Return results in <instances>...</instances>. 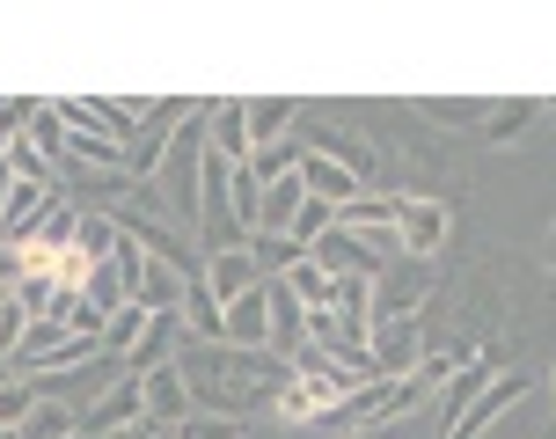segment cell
<instances>
[{
	"label": "cell",
	"instance_id": "1",
	"mask_svg": "<svg viewBox=\"0 0 556 439\" xmlns=\"http://www.w3.org/2000/svg\"><path fill=\"white\" fill-rule=\"evenodd\" d=\"M176 374L191 388V411H220V417H264L278 411V388L293 381V366L278 352H242V344H184Z\"/></svg>",
	"mask_w": 556,
	"mask_h": 439
},
{
	"label": "cell",
	"instance_id": "2",
	"mask_svg": "<svg viewBox=\"0 0 556 439\" xmlns=\"http://www.w3.org/2000/svg\"><path fill=\"white\" fill-rule=\"evenodd\" d=\"M359 388H374V374H359V366H337L330 352H315V344H301L293 352V381L278 388V411L286 425H330Z\"/></svg>",
	"mask_w": 556,
	"mask_h": 439
},
{
	"label": "cell",
	"instance_id": "3",
	"mask_svg": "<svg viewBox=\"0 0 556 439\" xmlns=\"http://www.w3.org/2000/svg\"><path fill=\"white\" fill-rule=\"evenodd\" d=\"M440 293V272H432V256H395L389 272L374 278V301H366V323L389 329V323H410L425 315V301Z\"/></svg>",
	"mask_w": 556,
	"mask_h": 439
},
{
	"label": "cell",
	"instance_id": "4",
	"mask_svg": "<svg viewBox=\"0 0 556 439\" xmlns=\"http://www.w3.org/2000/svg\"><path fill=\"white\" fill-rule=\"evenodd\" d=\"M205 103H184V96H162V103H147V117H139V133L125 139V176L132 184H154V168H162L168 139L184 133V117H198Z\"/></svg>",
	"mask_w": 556,
	"mask_h": 439
},
{
	"label": "cell",
	"instance_id": "5",
	"mask_svg": "<svg viewBox=\"0 0 556 439\" xmlns=\"http://www.w3.org/2000/svg\"><path fill=\"white\" fill-rule=\"evenodd\" d=\"M389 213H395V242H403V256H440L446 235H454V205H440V198L389 191Z\"/></svg>",
	"mask_w": 556,
	"mask_h": 439
},
{
	"label": "cell",
	"instance_id": "6",
	"mask_svg": "<svg viewBox=\"0 0 556 439\" xmlns=\"http://www.w3.org/2000/svg\"><path fill=\"white\" fill-rule=\"evenodd\" d=\"M403 162H410V191L417 198H440L446 205V191H462V168H454V154H446L440 139L425 133V125H403Z\"/></svg>",
	"mask_w": 556,
	"mask_h": 439
},
{
	"label": "cell",
	"instance_id": "7",
	"mask_svg": "<svg viewBox=\"0 0 556 439\" xmlns=\"http://www.w3.org/2000/svg\"><path fill=\"white\" fill-rule=\"evenodd\" d=\"M528 396H534V374H491V388H483V396H476V403H469L462 417H454V425H446L440 439H483L505 411H520Z\"/></svg>",
	"mask_w": 556,
	"mask_h": 439
},
{
	"label": "cell",
	"instance_id": "8",
	"mask_svg": "<svg viewBox=\"0 0 556 439\" xmlns=\"http://www.w3.org/2000/svg\"><path fill=\"white\" fill-rule=\"evenodd\" d=\"M307 154H323V162H337L344 168V176H352V184H381V147H374V139L359 133V125H330V133H307L301 139Z\"/></svg>",
	"mask_w": 556,
	"mask_h": 439
},
{
	"label": "cell",
	"instance_id": "9",
	"mask_svg": "<svg viewBox=\"0 0 556 439\" xmlns=\"http://www.w3.org/2000/svg\"><path fill=\"white\" fill-rule=\"evenodd\" d=\"M220 344H242V352H271V278H256L250 293L227 308Z\"/></svg>",
	"mask_w": 556,
	"mask_h": 439
},
{
	"label": "cell",
	"instance_id": "10",
	"mask_svg": "<svg viewBox=\"0 0 556 439\" xmlns=\"http://www.w3.org/2000/svg\"><path fill=\"white\" fill-rule=\"evenodd\" d=\"M366 359H374V381H395V374H410L417 359H425V315H410V323H389V329H374Z\"/></svg>",
	"mask_w": 556,
	"mask_h": 439
},
{
	"label": "cell",
	"instance_id": "11",
	"mask_svg": "<svg viewBox=\"0 0 556 439\" xmlns=\"http://www.w3.org/2000/svg\"><path fill=\"white\" fill-rule=\"evenodd\" d=\"M139 396H147V425H162V432H176V425L191 417V388L176 374V359L154 366V374H139Z\"/></svg>",
	"mask_w": 556,
	"mask_h": 439
},
{
	"label": "cell",
	"instance_id": "12",
	"mask_svg": "<svg viewBox=\"0 0 556 439\" xmlns=\"http://www.w3.org/2000/svg\"><path fill=\"white\" fill-rule=\"evenodd\" d=\"M139 417H147V396H139V381L132 374H125V381L111 388V396H96V403H88L81 411V432H125V425H139Z\"/></svg>",
	"mask_w": 556,
	"mask_h": 439
},
{
	"label": "cell",
	"instance_id": "13",
	"mask_svg": "<svg viewBox=\"0 0 556 439\" xmlns=\"http://www.w3.org/2000/svg\"><path fill=\"white\" fill-rule=\"evenodd\" d=\"M74 235H81V205H74V198H52L15 242H23V249H74Z\"/></svg>",
	"mask_w": 556,
	"mask_h": 439
},
{
	"label": "cell",
	"instance_id": "14",
	"mask_svg": "<svg viewBox=\"0 0 556 439\" xmlns=\"http://www.w3.org/2000/svg\"><path fill=\"white\" fill-rule=\"evenodd\" d=\"M250 110V147H286V133L301 125V96H256Z\"/></svg>",
	"mask_w": 556,
	"mask_h": 439
},
{
	"label": "cell",
	"instance_id": "15",
	"mask_svg": "<svg viewBox=\"0 0 556 439\" xmlns=\"http://www.w3.org/2000/svg\"><path fill=\"white\" fill-rule=\"evenodd\" d=\"M256 278H264V272H256V256H250V249L205 256V286H213V301H220V308H235V301H242V293L256 286Z\"/></svg>",
	"mask_w": 556,
	"mask_h": 439
},
{
	"label": "cell",
	"instance_id": "16",
	"mask_svg": "<svg viewBox=\"0 0 556 439\" xmlns=\"http://www.w3.org/2000/svg\"><path fill=\"white\" fill-rule=\"evenodd\" d=\"M301 205H307L301 168H293V176H278V184H264V213H256V235H293Z\"/></svg>",
	"mask_w": 556,
	"mask_h": 439
},
{
	"label": "cell",
	"instance_id": "17",
	"mask_svg": "<svg viewBox=\"0 0 556 439\" xmlns=\"http://www.w3.org/2000/svg\"><path fill=\"white\" fill-rule=\"evenodd\" d=\"M205 125H213V154L220 162H235V168H250V110L242 103H220V110H205Z\"/></svg>",
	"mask_w": 556,
	"mask_h": 439
},
{
	"label": "cell",
	"instance_id": "18",
	"mask_svg": "<svg viewBox=\"0 0 556 439\" xmlns=\"http://www.w3.org/2000/svg\"><path fill=\"white\" fill-rule=\"evenodd\" d=\"M534 117H542V103H534V96H513V103H491V117L476 125V139H483V147H513V139L528 133Z\"/></svg>",
	"mask_w": 556,
	"mask_h": 439
},
{
	"label": "cell",
	"instance_id": "19",
	"mask_svg": "<svg viewBox=\"0 0 556 439\" xmlns=\"http://www.w3.org/2000/svg\"><path fill=\"white\" fill-rule=\"evenodd\" d=\"M301 184H307V198H323V205H352V198H359V184H352L344 168L323 162V154H307V147H301Z\"/></svg>",
	"mask_w": 556,
	"mask_h": 439
},
{
	"label": "cell",
	"instance_id": "20",
	"mask_svg": "<svg viewBox=\"0 0 556 439\" xmlns=\"http://www.w3.org/2000/svg\"><path fill=\"white\" fill-rule=\"evenodd\" d=\"M220 323H227V308L213 301V286H205V272H198L191 293H184V329H191L198 344H220Z\"/></svg>",
	"mask_w": 556,
	"mask_h": 439
},
{
	"label": "cell",
	"instance_id": "21",
	"mask_svg": "<svg viewBox=\"0 0 556 439\" xmlns=\"http://www.w3.org/2000/svg\"><path fill=\"white\" fill-rule=\"evenodd\" d=\"M147 323H154V315H147V308H132V301H125V308H117V315H111V323H103V359H132V344H139V337H147Z\"/></svg>",
	"mask_w": 556,
	"mask_h": 439
},
{
	"label": "cell",
	"instance_id": "22",
	"mask_svg": "<svg viewBox=\"0 0 556 439\" xmlns=\"http://www.w3.org/2000/svg\"><path fill=\"white\" fill-rule=\"evenodd\" d=\"M278 278H286V293H293L301 308H330V272H323L315 256H301V264H286Z\"/></svg>",
	"mask_w": 556,
	"mask_h": 439
},
{
	"label": "cell",
	"instance_id": "23",
	"mask_svg": "<svg viewBox=\"0 0 556 439\" xmlns=\"http://www.w3.org/2000/svg\"><path fill=\"white\" fill-rule=\"evenodd\" d=\"M227 213H235V227H242V235H256V213H264V184H256L250 168H235V176H227Z\"/></svg>",
	"mask_w": 556,
	"mask_h": 439
},
{
	"label": "cell",
	"instance_id": "24",
	"mask_svg": "<svg viewBox=\"0 0 556 439\" xmlns=\"http://www.w3.org/2000/svg\"><path fill=\"white\" fill-rule=\"evenodd\" d=\"M417 117H425V125H483L491 103H469V96H425Z\"/></svg>",
	"mask_w": 556,
	"mask_h": 439
},
{
	"label": "cell",
	"instance_id": "25",
	"mask_svg": "<svg viewBox=\"0 0 556 439\" xmlns=\"http://www.w3.org/2000/svg\"><path fill=\"white\" fill-rule=\"evenodd\" d=\"M74 249H88L96 264H111L117 249H125V235H117V220H111V213H81V235H74Z\"/></svg>",
	"mask_w": 556,
	"mask_h": 439
},
{
	"label": "cell",
	"instance_id": "26",
	"mask_svg": "<svg viewBox=\"0 0 556 439\" xmlns=\"http://www.w3.org/2000/svg\"><path fill=\"white\" fill-rule=\"evenodd\" d=\"M81 432V411H66V403H37L23 417V439H74Z\"/></svg>",
	"mask_w": 556,
	"mask_h": 439
},
{
	"label": "cell",
	"instance_id": "27",
	"mask_svg": "<svg viewBox=\"0 0 556 439\" xmlns=\"http://www.w3.org/2000/svg\"><path fill=\"white\" fill-rule=\"evenodd\" d=\"M23 139L45 154V162H59V154H66V117H59V103H37V117H29Z\"/></svg>",
	"mask_w": 556,
	"mask_h": 439
},
{
	"label": "cell",
	"instance_id": "28",
	"mask_svg": "<svg viewBox=\"0 0 556 439\" xmlns=\"http://www.w3.org/2000/svg\"><path fill=\"white\" fill-rule=\"evenodd\" d=\"M250 256H256V272H264V278H278L286 264H301L307 249L293 242V235H250Z\"/></svg>",
	"mask_w": 556,
	"mask_h": 439
},
{
	"label": "cell",
	"instance_id": "29",
	"mask_svg": "<svg viewBox=\"0 0 556 439\" xmlns=\"http://www.w3.org/2000/svg\"><path fill=\"white\" fill-rule=\"evenodd\" d=\"M250 425L242 417H220V411H191L184 425H176V439H242Z\"/></svg>",
	"mask_w": 556,
	"mask_h": 439
},
{
	"label": "cell",
	"instance_id": "30",
	"mask_svg": "<svg viewBox=\"0 0 556 439\" xmlns=\"http://www.w3.org/2000/svg\"><path fill=\"white\" fill-rule=\"evenodd\" d=\"M37 403H45V388H37V381H8V388H0V425L23 432V417L37 411Z\"/></svg>",
	"mask_w": 556,
	"mask_h": 439
},
{
	"label": "cell",
	"instance_id": "31",
	"mask_svg": "<svg viewBox=\"0 0 556 439\" xmlns=\"http://www.w3.org/2000/svg\"><path fill=\"white\" fill-rule=\"evenodd\" d=\"M29 323H37V315H29V308L8 293V301H0V352H8V359H15V344L29 337Z\"/></svg>",
	"mask_w": 556,
	"mask_h": 439
},
{
	"label": "cell",
	"instance_id": "32",
	"mask_svg": "<svg viewBox=\"0 0 556 439\" xmlns=\"http://www.w3.org/2000/svg\"><path fill=\"white\" fill-rule=\"evenodd\" d=\"M162 432V425H147V417H139V425H125V432H103V439H154Z\"/></svg>",
	"mask_w": 556,
	"mask_h": 439
},
{
	"label": "cell",
	"instance_id": "33",
	"mask_svg": "<svg viewBox=\"0 0 556 439\" xmlns=\"http://www.w3.org/2000/svg\"><path fill=\"white\" fill-rule=\"evenodd\" d=\"M8 191H15V162L0 154V213H8Z\"/></svg>",
	"mask_w": 556,
	"mask_h": 439
},
{
	"label": "cell",
	"instance_id": "34",
	"mask_svg": "<svg viewBox=\"0 0 556 439\" xmlns=\"http://www.w3.org/2000/svg\"><path fill=\"white\" fill-rule=\"evenodd\" d=\"M542 272L556 278V220H549V235H542Z\"/></svg>",
	"mask_w": 556,
	"mask_h": 439
},
{
	"label": "cell",
	"instance_id": "35",
	"mask_svg": "<svg viewBox=\"0 0 556 439\" xmlns=\"http://www.w3.org/2000/svg\"><path fill=\"white\" fill-rule=\"evenodd\" d=\"M0 439H23V432H8V425H0Z\"/></svg>",
	"mask_w": 556,
	"mask_h": 439
},
{
	"label": "cell",
	"instance_id": "36",
	"mask_svg": "<svg viewBox=\"0 0 556 439\" xmlns=\"http://www.w3.org/2000/svg\"><path fill=\"white\" fill-rule=\"evenodd\" d=\"M74 439H96V432H74Z\"/></svg>",
	"mask_w": 556,
	"mask_h": 439
},
{
	"label": "cell",
	"instance_id": "37",
	"mask_svg": "<svg viewBox=\"0 0 556 439\" xmlns=\"http://www.w3.org/2000/svg\"><path fill=\"white\" fill-rule=\"evenodd\" d=\"M154 439H176V432H154Z\"/></svg>",
	"mask_w": 556,
	"mask_h": 439
},
{
	"label": "cell",
	"instance_id": "38",
	"mask_svg": "<svg viewBox=\"0 0 556 439\" xmlns=\"http://www.w3.org/2000/svg\"><path fill=\"white\" fill-rule=\"evenodd\" d=\"M549 388H556V366H549Z\"/></svg>",
	"mask_w": 556,
	"mask_h": 439
}]
</instances>
